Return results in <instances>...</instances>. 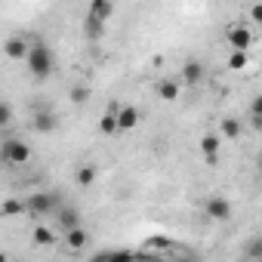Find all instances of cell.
Masks as SVG:
<instances>
[{
    "label": "cell",
    "instance_id": "obj_23",
    "mask_svg": "<svg viewBox=\"0 0 262 262\" xmlns=\"http://www.w3.org/2000/svg\"><path fill=\"white\" fill-rule=\"evenodd\" d=\"M247 53H237V50H231V56H228V68L231 71H241V68H247Z\"/></svg>",
    "mask_w": 262,
    "mask_h": 262
},
{
    "label": "cell",
    "instance_id": "obj_9",
    "mask_svg": "<svg viewBox=\"0 0 262 262\" xmlns=\"http://www.w3.org/2000/svg\"><path fill=\"white\" fill-rule=\"evenodd\" d=\"M4 53L10 56V59H28V53H31V47H28V40L25 37H10L7 43H4Z\"/></svg>",
    "mask_w": 262,
    "mask_h": 262
},
{
    "label": "cell",
    "instance_id": "obj_25",
    "mask_svg": "<svg viewBox=\"0 0 262 262\" xmlns=\"http://www.w3.org/2000/svg\"><path fill=\"white\" fill-rule=\"evenodd\" d=\"M10 120H13V108H10V102H0V123L7 126Z\"/></svg>",
    "mask_w": 262,
    "mask_h": 262
},
{
    "label": "cell",
    "instance_id": "obj_31",
    "mask_svg": "<svg viewBox=\"0 0 262 262\" xmlns=\"http://www.w3.org/2000/svg\"><path fill=\"white\" fill-rule=\"evenodd\" d=\"M259 262H262V259H259Z\"/></svg>",
    "mask_w": 262,
    "mask_h": 262
},
{
    "label": "cell",
    "instance_id": "obj_7",
    "mask_svg": "<svg viewBox=\"0 0 262 262\" xmlns=\"http://www.w3.org/2000/svg\"><path fill=\"white\" fill-rule=\"evenodd\" d=\"M198 148H201V155L207 158V164H216V161H219V151H222V139H219L216 133H207Z\"/></svg>",
    "mask_w": 262,
    "mask_h": 262
},
{
    "label": "cell",
    "instance_id": "obj_29",
    "mask_svg": "<svg viewBox=\"0 0 262 262\" xmlns=\"http://www.w3.org/2000/svg\"><path fill=\"white\" fill-rule=\"evenodd\" d=\"M256 167H259V173H262V155H259V161H256Z\"/></svg>",
    "mask_w": 262,
    "mask_h": 262
},
{
    "label": "cell",
    "instance_id": "obj_27",
    "mask_svg": "<svg viewBox=\"0 0 262 262\" xmlns=\"http://www.w3.org/2000/svg\"><path fill=\"white\" fill-rule=\"evenodd\" d=\"M247 13H250V19H253L256 25H262V4H253V7H250Z\"/></svg>",
    "mask_w": 262,
    "mask_h": 262
},
{
    "label": "cell",
    "instance_id": "obj_22",
    "mask_svg": "<svg viewBox=\"0 0 262 262\" xmlns=\"http://www.w3.org/2000/svg\"><path fill=\"white\" fill-rule=\"evenodd\" d=\"M34 244H40V247H50V244H56V234H53L47 225H37V228H34Z\"/></svg>",
    "mask_w": 262,
    "mask_h": 262
},
{
    "label": "cell",
    "instance_id": "obj_12",
    "mask_svg": "<svg viewBox=\"0 0 262 262\" xmlns=\"http://www.w3.org/2000/svg\"><path fill=\"white\" fill-rule=\"evenodd\" d=\"M86 16H93V19H99V22H108V19L114 16V4H111V0H93Z\"/></svg>",
    "mask_w": 262,
    "mask_h": 262
},
{
    "label": "cell",
    "instance_id": "obj_19",
    "mask_svg": "<svg viewBox=\"0 0 262 262\" xmlns=\"http://www.w3.org/2000/svg\"><path fill=\"white\" fill-rule=\"evenodd\" d=\"M93 182H96V167H93V164H83V167L77 170V185L90 188Z\"/></svg>",
    "mask_w": 262,
    "mask_h": 262
},
{
    "label": "cell",
    "instance_id": "obj_30",
    "mask_svg": "<svg viewBox=\"0 0 262 262\" xmlns=\"http://www.w3.org/2000/svg\"><path fill=\"white\" fill-rule=\"evenodd\" d=\"M179 262H194V259H188V256H185V259H179Z\"/></svg>",
    "mask_w": 262,
    "mask_h": 262
},
{
    "label": "cell",
    "instance_id": "obj_4",
    "mask_svg": "<svg viewBox=\"0 0 262 262\" xmlns=\"http://www.w3.org/2000/svg\"><path fill=\"white\" fill-rule=\"evenodd\" d=\"M225 40H228V47H231V50H237V53H247V50H250V43H253V31H250L247 25L234 22V25H228V31H225Z\"/></svg>",
    "mask_w": 262,
    "mask_h": 262
},
{
    "label": "cell",
    "instance_id": "obj_1",
    "mask_svg": "<svg viewBox=\"0 0 262 262\" xmlns=\"http://www.w3.org/2000/svg\"><path fill=\"white\" fill-rule=\"evenodd\" d=\"M25 62H28L31 74H34V77H40V80H43V77H50V74H53V68H56L50 47H47V43H40V40H37V43H31V53H28V59H25Z\"/></svg>",
    "mask_w": 262,
    "mask_h": 262
},
{
    "label": "cell",
    "instance_id": "obj_3",
    "mask_svg": "<svg viewBox=\"0 0 262 262\" xmlns=\"http://www.w3.org/2000/svg\"><path fill=\"white\" fill-rule=\"evenodd\" d=\"M0 155H4V161L7 164H28V158H31V148L22 142V139H4V145H0Z\"/></svg>",
    "mask_w": 262,
    "mask_h": 262
},
{
    "label": "cell",
    "instance_id": "obj_5",
    "mask_svg": "<svg viewBox=\"0 0 262 262\" xmlns=\"http://www.w3.org/2000/svg\"><path fill=\"white\" fill-rule=\"evenodd\" d=\"M204 213L210 219H216V222H225V219H231V201L222 198V194H210L204 201Z\"/></svg>",
    "mask_w": 262,
    "mask_h": 262
},
{
    "label": "cell",
    "instance_id": "obj_11",
    "mask_svg": "<svg viewBox=\"0 0 262 262\" xmlns=\"http://www.w3.org/2000/svg\"><path fill=\"white\" fill-rule=\"evenodd\" d=\"M136 123H139V108H133V105L117 108V126L120 129H133Z\"/></svg>",
    "mask_w": 262,
    "mask_h": 262
},
{
    "label": "cell",
    "instance_id": "obj_8",
    "mask_svg": "<svg viewBox=\"0 0 262 262\" xmlns=\"http://www.w3.org/2000/svg\"><path fill=\"white\" fill-rule=\"evenodd\" d=\"M56 225L68 234V231L80 228V213H77L74 207H62V210H59V216H56Z\"/></svg>",
    "mask_w": 262,
    "mask_h": 262
},
{
    "label": "cell",
    "instance_id": "obj_2",
    "mask_svg": "<svg viewBox=\"0 0 262 262\" xmlns=\"http://www.w3.org/2000/svg\"><path fill=\"white\" fill-rule=\"evenodd\" d=\"M25 210L31 216H59V194L56 191H34L25 198Z\"/></svg>",
    "mask_w": 262,
    "mask_h": 262
},
{
    "label": "cell",
    "instance_id": "obj_13",
    "mask_svg": "<svg viewBox=\"0 0 262 262\" xmlns=\"http://www.w3.org/2000/svg\"><path fill=\"white\" fill-rule=\"evenodd\" d=\"M90 262H136V256L126 253V250H105V253L93 256Z\"/></svg>",
    "mask_w": 262,
    "mask_h": 262
},
{
    "label": "cell",
    "instance_id": "obj_18",
    "mask_svg": "<svg viewBox=\"0 0 262 262\" xmlns=\"http://www.w3.org/2000/svg\"><path fill=\"white\" fill-rule=\"evenodd\" d=\"M19 213H25V201H16V198H10V201H4V207H0V216H19Z\"/></svg>",
    "mask_w": 262,
    "mask_h": 262
},
{
    "label": "cell",
    "instance_id": "obj_24",
    "mask_svg": "<svg viewBox=\"0 0 262 262\" xmlns=\"http://www.w3.org/2000/svg\"><path fill=\"white\" fill-rule=\"evenodd\" d=\"M71 99H74L77 105H83V102L90 99V86H86V83H74V86H71Z\"/></svg>",
    "mask_w": 262,
    "mask_h": 262
},
{
    "label": "cell",
    "instance_id": "obj_21",
    "mask_svg": "<svg viewBox=\"0 0 262 262\" xmlns=\"http://www.w3.org/2000/svg\"><path fill=\"white\" fill-rule=\"evenodd\" d=\"M99 129H102V133H105V136H111V133H117V129H120V126H117V111H108V114H105V117L99 120Z\"/></svg>",
    "mask_w": 262,
    "mask_h": 262
},
{
    "label": "cell",
    "instance_id": "obj_10",
    "mask_svg": "<svg viewBox=\"0 0 262 262\" xmlns=\"http://www.w3.org/2000/svg\"><path fill=\"white\" fill-rule=\"evenodd\" d=\"M182 80H185L188 86H198V83L204 80V62H198V59H188V62L182 65Z\"/></svg>",
    "mask_w": 262,
    "mask_h": 262
},
{
    "label": "cell",
    "instance_id": "obj_20",
    "mask_svg": "<svg viewBox=\"0 0 262 262\" xmlns=\"http://www.w3.org/2000/svg\"><path fill=\"white\" fill-rule=\"evenodd\" d=\"M244 256L259 262V259H262V237H250V241L244 244Z\"/></svg>",
    "mask_w": 262,
    "mask_h": 262
},
{
    "label": "cell",
    "instance_id": "obj_16",
    "mask_svg": "<svg viewBox=\"0 0 262 262\" xmlns=\"http://www.w3.org/2000/svg\"><path fill=\"white\" fill-rule=\"evenodd\" d=\"M222 136L225 139H237L241 136V120L237 117H222Z\"/></svg>",
    "mask_w": 262,
    "mask_h": 262
},
{
    "label": "cell",
    "instance_id": "obj_17",
    "mask_svg": "<svg viewBox=\"0 0 262 262\" xmlns=\"http://www.w3.org/2000/svg\"><path fill=\"white\" fill-rule=\"evenodd\" d=\"M86 241H90V237H86V231H83V228H74V231H68V234H65V244H68L71 250L86 247Z\"/></svg>",
    "mask_w": 262,
    "mask_h": 262
},
{
    "label": "cell",
    "instance_id": "obj_6",
    "mask_svg": "<svg viewBox=\"0 0 262 262\" xmlns=\"http://www.w3.org/2000/svg\"><path fill=\"white\" fill-rule=\"evenodd\" d=\"M56 123H59V117H56L50 108H37V111H34V117H31V126L37 129V133H53Z\"/></svg>",
    "mask_w": 262,
    "mask_h": 262
},
{
    "label": "cell",
    "instance_id": "obj_15",
    "mask_svg": "<svg viewBox=\"0 0 262 262\" xmlns=\"http://www.w3.org/2000/svg\"><path fill=\"white\" fill-rule=\"evenodd\" d=\"M83 34H86L90 40H99V37L105 34V22H99V19L86 16V22H83Z\"/></svg>",
    "mask_w": 262,
    "mask_h": 262
},
{
    "label": "cell",
    "instance_id": "obj_28",
    "mask_svg": "<svg viewBox=\"0 0 262 262\" xmlns=\"http://www.w3.org/2000/svg\"><path fill=\"white\" fill-rule=\"evenodd\" d=\"M250 126L256 129V133H262V117H250Z\"/></svg>",
    "mask_w": 262,
    "mask_h": 262
},
{
    "label": "cell",
    "instance_id": "obj_26",
    "mask_svg": "<svg viewBox=\"0 0 262 262\" xmlns=\"http://www.w3.org/2000/svg\"><path fill=\"white\" fill-rule=\"evenodd\" d=\"M250 117H262V93L250 102Z\"/></svg>",
    "mask_w": 262,
    "mask_h": 262
},
{
    "label": "cell",
    "instance_id": "obj_14",
    "mask_svg": "<svg viewBox=\"0 0 262 262\" xmlns=\"http://www.w3.org/2000/svg\"><path fill=\"white\" fill-rule=\"evenodd\" d=\"M158 96H161L164 102H176V99H179V83H176V80H161V83H158Z\"/></svg>",
    "mask_w": 262,
    "mask_h": 262
}]
</instances>
